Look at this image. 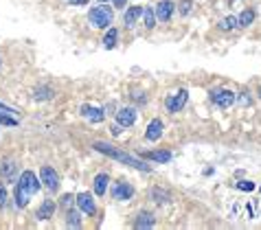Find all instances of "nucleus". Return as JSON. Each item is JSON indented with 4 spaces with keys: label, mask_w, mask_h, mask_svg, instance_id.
Segmentation results:
<instances>
[{
    "label": "nucleus",
    "mask_w": 261,
    "mask_h": 230,
    "mask_svg": "<svg viewBox=\"0 0 261 230\" xmlns=\"http://www.w3.org/2000/svg\"><path fill=\"white\" fill-rule=\"evenodd\" d=\"M40 191V177H36L33 171H24L18 177V184H16V206L24 208L31 199V195H36Z\"/></svg>",
    "instance_id": "f257e3e1"
},
{
    "label": "nucleus",
    "mask_w": 261,
    "mask_h": 230,
    "mask_svg": "<svg viewBox=\"0 0 261 230\" xmlns=\"http://www.w3.org/2000/svg\"><path fill=\"white\" fill-rule=\"evenodd\" d=\"M93 147L99 151V154H106V156H110V158L119 160V162H123V164H130V167L141 169V171H149V164H145L143 160H138V158H134V156L125 154V151H121L119 147H114V145H108V142H94Z\"/></svg>",
    "instance_id": "f03ea898"
},
{
    "label": "nucleus",
    "mask_w": 261,
    "mask_h": 230,
    "mask_svg": "<svg viewBox=\"0 0 261 230\" xmlns=\"http://www.w3.org/2000/svg\"><path fill=\"white\" fill-rule=\"evenodd\" d=\"M88 20L94 29H110L112 20H114V11H112V7H108V2H101L99 7H93L88 11Z\"/></svg>",
    "instance_id": "7ed1b4c3"
},
{
    "label": "nucleus",
    "mask_w": 261,
    "mask_h": 230,
    "mask_svg": "<svg viewBox=\"0 0 261 230\" xmlns=\"http://www.w3.org/2000/svg\"><path fill=\"white\" fill-rule=\"evenodd\" d=\"M186 99H189V92L182 88V90H178L176 94H169V97L165 99V107H167V112L176 114V112H180L182 107L186 106Z\"/></svg>",
    "instance_id": "20e7f679"
},
{
    "label": "nucleus",
    "mask_w": 261,
    "mask_h": 230,
    "mask_svg": "<svg viewBox=\"0 0 261 230\" xmlns=\"http://www.w3.org/2000/svg\"><path fill=\"white\" fill-rule=\"evenodd\" d=\"M211 101L215 103L217 107H222V110H228L230 106L235 103V92H230V90H213L211 92Z\"/></svg>",
    "instance_id": "39448f33"
},
{
    "label": "nucleus",
    "mask_w": 261,
    "mask_h": 230,
    "mask_svg": "<svg viewBox=\"0 0 261 230\" xmlns=\"http://www.w3.org/2000/svg\"><path fill=\"white\" fill-rule=\"evenodd\" d=\"M173 9H176V5H173L171 0H160L158 5H154L156 20H158V22H169V20H171Z\"/></svg>",
    "instance_id": "423d86ee"
},
{
    "label": "nucleus",
    "mask_w": 261,
    "mask_h": 230,
    "mask_svg": "<svg viewBox=\"0 0 261 230\" xmlns=\"http://www.w3.org/2000/svg\"><path fill=\"white\" fill-rule=\"evenodd\" d=\"M40 182H44V186L49 191H57L59 189V176L53 167H42L40 171Z\"/></svg>",
    "instance_id": "0eeeda50"
},
{
    "label": "nucleus",
    "mask_w": 261,
    "mask_h": 230,
    "mask_svg": "<svg viewBox=\"0 0 261 230\" xmlns=\"http://www.w3.org/2000/svg\"><path fill=\"white\" fill-rule=\"evenodd\" d=\"M132 195H134V186L130 182L121 180L112 186V197L119 199V202H128V199H132Z\"/></svg>",
    "instance_id": "6e6552de"
},
{
    "label": "nucleus",
    "mask_w": 261,
    "mask_h": 230,
    "mask_svg": "<svg viewBox=\"0 0 261 230\" xmlns=\"http://www.w3.org/2000/svg\"><path fill=\"white\" fill-rule=\"evenodd\" d=\"M75 204L79 206L81 212H86V215H94V212H97V206H94V199L90 193H79L75 197Z\"/></svg>",
    "instance_id": "1a4fd4ad"
},
{
    "label": "nucleus",
    "mask_w": 261,
    "mask_h": 230,
    "mask_svg": "<svg viewBox=\"0 0 261 230\" xmlns=\"http://www.w3.org/2000/svg\"><path fill=\"white\" fill-rule=\"evenodd\" d=\"M134 121H136V110H134V107H121V110L116 112V123H119L121 127H132Z\"/></svg>",
    "instance_id": "9d476101"
},
{
    "label": "nucleus",
    "mask_w": 261,
    "mask_h": 230,
    "mask_svg": "<svg viewBox=\"0 0 261 230\" xmlns=\"http://www.w3.org/2000/svg\"><path fill=\"white\" fill-rule=\"evenodd\" d=\"M79 112H81L84 119L90 121V123H101V121L106 119V112L99 110V107H94V106H81Z\"/></svg>",
    "instance_id": "9b49d317"
},
{
    "label": "nucleus",
    "mask_w": 261,
    "mask_h": 230,
    "mask_svg": "<svg viewBox=\"0 0 261 230\" xmlns=\"http://www.w3.org/2000/svg\"><path fill=\"white\" fill-rule=\"evenodd\" d=\"M141 16H143V7H130V9L125 11V16H123V24L128 29L136 27L138 20H141Z\"/></svg>",
    "instance_id": "f8f14e48"
},
{
    "label": "nucleus",
    "mask_w": 261,
    "mask_h": 230,
    "mask_svg": "<svg viewBox=\"0 0 261 230\" xmlns=\"http://www.w3.org/2000/svg\"><path fill=\"white\" fill-rule=\"evenodd\" d=\"M16 173H18V164H16L14 160H5V162L0 164V176L5 177L7 182H14Z\"/></svg>",
    "instance_id": "ddd939ff"
},
{
    "label": "nucleus",
    "mask_w": 261,
    "mask_h": 230,
    "mask_svg": "<svg viewBox=\"0 0 261 230\" xmlns=\"http://www.w3.org/2000/svg\"><path fill=\"white\" fill-rule=\"evenodd\" d=\"M160 136H163V121H160V119H154V121L149 123V127H147L145 138L154 142V141H158Z\"/></svg>",
    "instance_id": "4468645a"
},
{
    "label": "nucleus",
    "mask_w": 261,
    "mask_h": 230,
    "mask_svg": "<svg viewBox=\"0 0 261 230\" xmlns=\"http://www.w3.org/2000/svg\"><path fill=\"white\" fill-rule=\"evenodd\" d=\"M53 212H55V202L53 199H44V202H42V206L37 208V219H51V217H53Z\"/></svg>",
    "instance_id": "2eb2a0df"
},
{
    "label": "nucleus",
    "mask_w": 261,
    "mask_h": 230,
    "mask_svg": "<svg viewBox=\"0 0 261 230\" xmlns=\"http://www.w3.org/2000/svg\"><path fill=\"white\" fill-rule=\"evenodd\" d=\"M154 224H156V217L151 215L149 211H143V212H138V219H136V224H134V228H151Z\"/></svg>",
    "instance_id": "dca6fc26"
},
{
    "label": "nucleus",
    "mask_w": 261,
    "mask_h": 230,
    "mask_svg": "<svg viewBox=\"0 0 261 230\" xmlns=\"http://www.w3.org/2000/svg\"><path fill=\"white\" fill-rule=\"evenodd\" d=\"M108 182H110V177H108V173H99V176L94 177V193H97L99 197H101V195H106Z\"/></svg>",
    "instance_id": "f3484780"
},
{
    "label": "nucleus",
    "mask_w": 261,
    "mask_h": 230,
    "mask_svg": "<svg viewBox=\"0 0 261 230\" xmlns=\"http://www.w3.org/2000/svg\"><path fill=\"white\" fill-rule=\"evenodd\" d=\"M143 158L154 160V162H169L171 160V151H147V154H143Z\"/></svg>",
    "instance_id": "a211bd4d"
},
{
    "label": "nucleus",
    "mask_w": 261,
    "mask_h": 230,
    "mask_svg": "<svg viewBox=\"0 0 261 230\" xmlns=\"http://www.w3.org/2000/svg\"><path fill=\"white\" fill-rule=\"evenodd\" d=\"M53 97H55V92L49 86H40V88L33 90V99H36V101H49V99H53Z\"/></svg>",
    "instance_id": "6ab92c4d"
},
{
    "label": "nucleus",
    "mask_w": 261,
    "mask_h": 230,
    "mask_svg": "<svg viewBox=\"0 0 261 230\" xmlns=\"http://www.w3.org/2000/svg\"><path fill=\"white\" fill-rule=\"evenodd\" d=\"M116 37H119V31L110 27V29H108V33L103 35V46H106V49H114V46H116Z\"/></svg>",
    "instance_id": "aec40b11"
},
{
    "label": "nucleus",
    "mask_w": 261,
    "mask_h": 230,
    "mask_svg": "<svg viewBox=\"0 0 261 230\" xmlns=\"http://www.w3.org/2000/svg\"><path fill=\"white\" fill-rule=\"evenodd\" d=\"M143 20H145V27H147V29H154V27H156L154 5H151V7H145V9H143Z\"/></svg>",
    "instance_id": "412c9836"
},
{
    "label": "nucleus",
    "mask_w": 261,
    "mask_h": 230,
    "mask_svg": "<svg viewBox=\"0 0 261 230\" xmlns=\"http://www.w3.org/2000/svg\"><path fill=\"white\" fill-rule=\"evenodd\" d=\"M252 22H255V11H252V9L242 11V16L237 18V24H239V27H250Z\"/></svg>",
    "instance_id": "4be33fe9"
},
{
    "label": "nucleus",
    "mask_w": 261,
    "mask_h": 230,
    "mask_svg": "<svg viewBox=\"0 0 261 230\" xmlns=\"http://www.w3.org/2000/svg\"><path fill=\"white\" fill-rule=\"evenodd\" d=\"M151 197H154V202H156V204H165V202H169V193H167V191H163V189H158V186H156V189L151 191Z\"/></svg>",
    "instance_id": "5701e85b"
},
{
    "label": "nucleus",
    "mask_w": 261,
    "mask_h": 230,
    "mask_svg": "<svg viewBox=\"0 0 261 230\" xmlns=\"http://www.w3.org/2000/svg\"><path fill=\"white\" fill-rule=\"evenodd\" d=\"M237 27V18H233V16H228V18H224L220 22V29L222 31H233V29Z\"/></svg>",
    "instance_id": "b1692460"
},
{
    "label": "nucleus",
    "mask_w": 261,
    "mask_h": 230,
    "mask_svg": "<svg viewBox=\"0 0 261 230\" xmlns=\"http://www.w3.org/2000/svg\"><path fill=\"white\" fill-rule=\"evenodd\" d=\"M66 224H68V226H73V228H79V226H81L79 212H75V211H68V215H66Z\"/></svg>",
    "instance_id": "393cba45"
},
{
    "label": "nucleus",
    "mask_w": 261,
    "mask_h": 230,
    "mask_svg": "<svg viewBox=\"0 0 261 230\" xmlns=\"http://www.w3.org/2000/svg\"><path fill=\"white\" fill-rule=\"evenodd\" d=\"M237 189H239V191H246V193H250V191H255V184H252L250 180H242V182H237Z\"/></svg>",
    "instance_id": "a878e982"
},
{
    "label": "nucleus",
    "mask_w": 261,
    "mask_h": 230,
    "mask_svg": "<svg viewBox=\"0 0 261 230\" xmlns=\"http://www.w3.org/2000/svg\"><path fill=\"white\" fill-rule=\"evenodd\" d=\"M0 125H9V127H16V125H18V121L11 119V116H7V114H0Z\"/></svg>",
    "instance_id": "bb28decb"
},
{
    "label": "nucleus",
    "mask_w": 261,
    "mask_h": 230,
    "mask_svg": "<svg viewBox=\"0 0 261 230\" xmlns=\"http://www.w3.org/2000/svg\"><path fill=\"white\" fill-rule=\"evenodd\" d=\"M73 204H75V195H64L62 197V206L64 208H73Z\"/></svg>",
    "instance_id": "cd10ccee"
},
{
    "label": "nucleus",
    "mask_w": 261,
    "mask_h": 230,
    "mask_svg": "<svg viewBox=\"0 0 261 230\" xmlns=\"http://www.w3.org/2000/svg\"><path fill=\"white\" fill-rule=\"evenodd\" d=\"M191 11V0H182V5H180V14L186 16Z\"/></svg>",
    "instance_id": "c85d7f7f"
},
{
    "label": "nucleus",
    "mask_w": 261,
    "mask_h": 230,
    "mask_svg": "<svg viewBox=\"0 0 261 230\" xmlns=\"http://www.w3.org/2000/svg\"><path fill=\"white\" fill-rule=\"evenodd\" d=\"M235 99H239V103H242V106H248V103H250V97H248V92H242L239 97H235Z\"/></svg>",
    "instance_id": "c756f323"
},
{
    "label": "nucleus",
    "mask_w": 261,
    "mask_h": 230,
    "mask_svg": "<svg viewBox=\"0 0 261 230\" xmlns=\"http://www.w3.org/2000/svg\"><path fill=\"white\" fill-rule=\"evenodd\" d=\"M5 202H7V189L0 184V206H5Z\"/></svg>",
    "instance_id": "7c9ffc66"
},
{
    "label": "nucleus",
    "mask_w": 261,
    "mask_h": 230,
    "mask_svg": "<svg viewBox=\"0 0 261 230\" xmlns=\"http://www.w3.org/2000/svg\"><path fill=\"white\" fill-rule=\"evenodd\" d=\"M0 112H7V114H14V107H9V106H5V103H0Z\"/></svg>",
    "instance_id": "2f4dec72"
},
{
    "label": "nucleus",
    "mask_w": 261,
    "mask_h": 230,
    "mask_svg": "<svg viewBox=\"0 0 261 230\" xmlns=\"http://www.w3.org/2000/svg\"><path fill=\"white\" fill-rule=\"evenodd\" d=\"M71 5H75V7H84V5H88V0H68Z\"/></svg>",
    "instance_id": "473e14b6"
},
{
    "label": "nucleus",
    "mask_w": 261,
    "mask_h": 230,
    "mask_svg": "<svg viewBox=\"0 0 261 230\" xmlns=\"http://www.w3.org/2000/svg\"><path fill=\"white\" fill-rule=\"evenodd\" d=\"M112 2H114V7H116V9H123V7L128 5V0H112Z\"/></svg>",
    "instance_id": "72a5a7b5"
},
{
    "label": "nucleus",
    "mask_w": 261,
    "mask_h": 230,
    "mask_svg": "<svg viewBox=\"0 0 261 230\" xmlns=\"http://www.w3.org/2000/svg\"><path fill=\"white\" fill-rule=\"evenodd\" d=\"M110 132L114 134V136H119V134H121V125H119V123H116V125H112V127H110Z\"/></svg>",
    "instance_id": "f704fd0d"
},
{
    "label": "nucleus",
    "mask_w": 261,
    "mask_h": 230,
    "mask_svg": "<svg viewBox=\"0 0 261 230\" xmlns=\"http://www.w3.org/2000/svg\"><path fill=\"white\" fill-rule=\"evenodd\" d=\"M99 2H108V0H99Z\"/></svg>",
    "instance_id": "c9c22d12"
},
{
    "label": "nucleus",
    "mask_w": 261,
    "mask_h": 230,
    "mask_svg": "<svg viewBox=\"0 0 261 230\" xmlns=\"http://www.w3.org/2000/svg\"><path fill=\"white\" fill-rule=\"evenodd\" d=\"M259 97H261V88H259Z\"/></svg>",
    "instance_id": "e433bc0d"
},
{
    "label": "nucleus",
    "mask_w": 261,
    "mask_h": 230,
    "mask_svg": "<svg viewBox=\"0 0 261 230\" xmlns=\"http://www.w3.org/2000/svg\"><path fill=\"white\" fill-rule=\"evenodd\" d=\"M0 62H2V59H0Z\"/></svg>",
    "instance_id": "4c0bfd02"
}]
</instances>
